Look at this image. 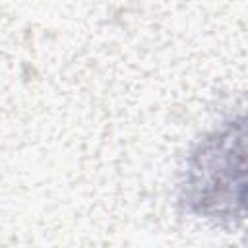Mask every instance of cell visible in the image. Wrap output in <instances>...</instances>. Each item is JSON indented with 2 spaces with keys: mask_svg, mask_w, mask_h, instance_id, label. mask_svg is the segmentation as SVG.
I'll use <instances>...</instances> for the list:
<instances>
[{
  "mask_svg": "<svg viewBox=\"0 0 248 248\" xmlns=\"http://www.w3.org/2000/svg\"><path fill=\"white\" fill-rule=\"evenodd\" d=\"M244 120L238 116L196 147L186 170L184 198L194 213L234 223L244 217Z\"/></svg>",
  "mask_w": 248,
  "mask_h": 248,
  "instance_id": "1",
  "label": "cell"
}]
</instances>
